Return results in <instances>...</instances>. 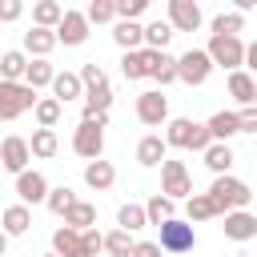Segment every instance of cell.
Here are the masks:
<instances>
[{
	"mask_svg": "<svg viewBox=\"0 0 257 257\" xmlns=\"http://www.w3.org/2000/svg\"><path fill=\"white\" fill-rule=\"evenodd\" d=\"M64 12H68V8H60L56 0H36V4H32V24H40V28H56V24L64 20Z\"/></svg>",
	"mask_w": 257,
	"mask_h": 257,
	"instance_id": "29",
	"label": "cell"
},
{
	"mask_svg": "<svg viewBox=\"0 0 257 257\" xmlns=\"http://www.w3.org/2000/svg\"><path fill=\"white\" fill-rule=\"evenodd\" d=\"M84 16H88L92 24H108V20H116L120 12H116V0H88Z\"/></svg>",
	"mask_w": 257,
	"mask_h": 257,
	"instance_id": "41",
	"label": "cell"
},
{
	"mask_svg": "<svg viewBox=\"0 0 257 257\" xmlns=\"http://www.w3.org/2000/svg\"><path fill=\"white\" fill-rule=\"evenodd\" d=\"M48 257H60V253H48Z\"/></svg>",
	"mask_w": 257,
	"mask_h": 257,
	"instance_id": "50",
	"label": "cell"
},
{
	"mask_svg": "<svg viewBox=\"0 0 257 257\" xmlns=\"http://www.w3.org/2000/svg\"><path fill=\"white\" fill-rule=\"evenodd\" d=\"M205 124H209L213 141H229V137H237V133H241V116H237V112H225V108H221V112H213Z\"/></svg>",
	"mask_w": 257,
	"mask_h": 257,
	"instance_id": "27",
	"label": "cell"
},
{
	"mask_svg": "<svg viewBox=\"0 0 257 257\" xmlns=\"http://www.w3.org/2000/svg\"><path fill=\"white\" fill-rule=\"evenodd\" d=\"M104 124H108V116H96V120L80 116V124H76V133H72V149H76V157H84V161H100V153H104Z\"/></svg>",
	"mask_w": 257,
	"mask_h": 257,
	"instance_id": "3",
	"label": "cell"
},
{
	"mask_svg": "<svg viewBox=\"0 0 257 257\" xmlns=\"http://www.w3.org/2000/svg\"><path fill=\"white\" fill-rule=\"evenodd\" d=\"M28 52H20V48H8L4 56H0V76L4 80H24L28 76Z\"/></svg>",
	"mask_w": 257,
	"mask_h": 257,
	"instance_id": "26",
	"label": "cell"
},
{
	"mask_svg": "<svg viewBox=\"0 0 257 257\" xmlns=\"http://www.w3.org/2000/svg\"><path fill=\"white\" fill-rule=\"evenodd\" d=\"M185 213H189V221H209V217H225V213H221V205L213 201V193H193V197L185 201Z\"/></svg>",
	"mask_w": 257,
	"mask_h": 257,
	"instance_id": "25",
	"label": "cell"
},
{
	"mask_svg": "<svg viewBox=\"0 0 257 257\" xmlns=\"http://www.w3.org/2000/svg\"><path fill=\"white\" fill-rule=\"evenodd\" d=\"M116 225H120V229H128V233H137V229H145V225H149V209H145V205H133V201H128V205H120Z\"/></svg>",
	"mask_w": 257,
	"mask_h": 257,
	"instance_id": "37",
	"label": "cell"
},
{
	"mask_svg": "<svg viewBox=\"0 0 257 257\" xmlns=\"http://www.w3.org/2000/svg\"><path fill=\"white\" fill-rule=\"evenodd\" d=\"M229 96H233L241 108H245V104H257V76L245 72V68L229 72Z\"/></svg>",
	"mask_w": 257,
	"mask_h": 257,
	"instance_id": "15",
	"label": "cell"
},
{
	"mask_svg": "<svg viewBox=\"0 0 257 257\" xmlns=\"http://www.w3.org/2000/svg\"><path fill=\"white\" fill-rule=\"evenodd\" d=\"M201 4L197 0H169V24L177 32H197L201 28Z\"/></svg>",
	"mask_w": 257,
	"mask_h": 257,
	"instance_id": "12",
	"label": "cell"
},
{
	"mask_svg": "<svg viewBox=\"0 0 257 257\" xmlns=\"http://www.w3.org/2000/svg\"><path fill=\"white\" fill-rule=\"evenodd\" d=\"M233 161H237V157H233V149H229L225 141H213V145L205 149V165H209L217 177H221V173H229V169H233Z\"/></svg>",
	"mask_w": 257,
	"mask_h": 257,
	"instance_id": "30",
	"label": "cell"
},
{
	"mask_svg": "<svg viewBox=\"0 0 257 257\" xmlns=\"http://www.w3.org/2000/svg\"><path fill=\"white\" fill-rule=\"evenodd\" d=\"M145 8H149V0H116V12H120V20H137Z\"/></svg>",
	"mask_w": 257,
	"mask_h": 257,
	"instance_id": "43",
	"label": "cell"
},
{
	"mask_svg": "<svg viewBox=\"0 0 257 257\" xmlns=\"http://www.w3.org/2000/svg\"><path fill=\"white\" fill-rule=\"evenodd\" d=\"M28 161H32V145L24 141V137H16V133H8L4 137V145H0V165L8 169V173H24L28 169Z\"/></svg>",
	"mask_w": 257,
	"mask_h": 257,
	"instance_id": "9",
	"label": "cell"
},
{
	"mask_svg": "<svg viewBox=\"0 0 257 257\" xmlns=\"http://www.w3.org/2000/svg\"><path fill=\"white\" fill-rule=\"evenodd\" d=\"M20 12H24V0H0V20H4V24L20 20Z\"/></svg>",
	"mask_w": 257,
	"mask_h": 257,
	"instance_id": "45",
	"label": "cell"
},
{
	"mask_svg": "<svg viewBox=\"0 0 257 257\" xmlns=\"http://www.w3.org/2000/svg\"><path fill=\"white\" fill-rule=\"evenodd\" d=\"M80 80H84V88H100V84H108V76H104V68H100L96 60H88V64L80 68Z\"/></svg>",
	"mask_w": 257,
	"mask_h": 257,
	"instance_id": "42",
	"label": "cell"
},
{
	"mask_svg": "<svg viewBox=\"0 0 257 257\" xmlns=\"http://www.w3.org/2000/svg\"><path fill=\"white\" fill-rule=\"evenodd\" d=\"M145 209H149V225H157V229H161L165 221H173V197H165V193H157Z\"/></svg>",
	"mask_w": 257,
	"mask_h": 257,
	"instance_id": "39",
	"label": "cell"
},
{
	"mask_svg": "<svg viewBox=\"0 0 257 257\" xmlns=\"http://www.w3.org/2000/svg\"><path fill=\"white\" fill-rule=\"evenodd\" d=\"M64 225H72V229H92L96 225V205H88V201H76L68 213H64Z\"/></svg>",
	"mask_w": 257,
	"mask_h": 257,
	"instance_id": "36",
	"label": "cell"
},
{
	"mask_svg": "<svg viewBox=\"0 0 257 257\" xmlns=\"http://www.w3.org/2000/svg\"><path fill=\"white\" fill-rule=\"evenodd\" d=\"M161 193L165 197H173V201H189L193 197V177H189V169H185V161H169L165 157V165H161Z\"/></svg>",
	"mask_w": 257,
	"mask_h": 257,
	"instance_id": "6",
	"label": "cell"
},
{
	"mask_svg": "<svg viewBox=\"0 0 257 257\" xmlns=\"http://www.w3.org/2000/svg\"><path fill=\"white\" fill-rule=\"evenodd\" d=\"M209 193H213V201L221 205V213H233V209H245L249 201H253V193H249V185L241 181V177H229V173H221L213 185H209Z\"/></svg>",
	"mask_w": 257,
	"mask_h": 257,
	"instance_id": "4",
	"label": "cell"
},
{
	"mask_svg": "<svg viewBox=\"0 0 257 257\" xmlns=\"http://www.w3.org/2000/svg\"><path fill=\"white\" fill-rule=\"evenodd\" d=\"M245 28V12H221L213 16V36H241Z\"/></svg>",
	"mask_w": 257,
	"mask_h": 257,
	"instance_id": "38",
	"label": "cell"
},
{
	"mask_svg": "<svg viewBox=\"0 0 257 257\" xmlns=\"http://www.w3.org/2000/svg\"><path fill=\"white\" fill-rule=\"evenodd\" d=\"M137 116H141V124H165L169 120V96L161 88L141 92L137 96Z\"/></svg>",
	"mask_w": 257,
	"mask_h": 257,
	"instance_id": "10",
	"label": "cell"
},
{
	"mask_svg": "<svg viewBox=\"0 0 257 257\" xmlns=\"http://www.w3.org/2000/svg\"><path fill=\"white\" fill-rule=\"evenodd\" d=\"M48 181H44V173H36V169H24L20 177H16V197L24 201V205H36V201H48Z\"/></svg>",
	"mask_w": 257,
	"mask_h": 257,
	"instance_id": "13",
	"label": "cell"
},
{
	"mask_svg": "<svg viewBox=\"0 0 257 257\" xmlns=\"http://www.w3.org/2000/svg\"><path fill=\"white\" fill-rule=\"evenodd\" d=\"M88 88H84V80H80V72H56V80H52V96L60 100V104H68V100H76V96H84Z\"/></svg>",
	"mask_w": 257,
	"mask_h": 257,
	"instance_id": "20",
	"label": "cell"
},
{
	"mask_svg": "<svg viewBox=\"0 0 257 257\" xmlns=\"http://www.w3.org/2000/svg\"><path fill=\"white\" fill-rule=\"evenodd\" d=\"M149 76L165 88V84H173V80H181V68H177V56H169V52H157L153 48V68H149Z\"/></svg>",
	"mask_w": 257,
	"mask_h": 257,
	"instance_id": "23",
	"label": "cell"
},
{
	"mask_svg": "<svg viewBox=\"0 0 257 257\" xmlns=\"http://www.w3.org/2000/svg\"><path fill=\"white\" fill-rule=\"evenodd\" d=\"M233 8L237 12H249V8H257V0H233Z\"/></svg>",
	"mask_w": 257,
	"mask_h": 257,
	"instance_id": "49",
	"label": "cell"
},
{
	"mask_svg": "<svg viewBox=\"0 0 257 257\" xmlns=\"http://www.w3.org/2000/svg\"><path fill=\"white\" fill-rule=\"evenodd\" d=\"M225 237L229 241H253L257 237V217L249 213V209H233V213H225Z\"/></svg>",
	"mask_w": 257,
	"mask_h": 257,
	"instance_id": "14",
	"label": "cell"
},
{
	"mask_svg": "<svg viewBox=\"0 0 257 257\" xmlns=\"http://www.w3.org/2000/svg\"><path fill=\"white\" fill-rule=\"evenodd\" d=\"M149 4H153V0H149Z\"/></svg>",
	"mask_w": 257,
	"mask_h": 257,
	"instance_id": "51",
	"label": "cell"
},
{
	"mask_svg": "<svg viewBox=\"0 0 257 257\" xmlns=\"http://www.w3.org/2000/svg\"><path fill=\"white\" fill-rule=\"evenodd\" d=\"M88 28H92V20L84 16V12H64V20L56 24V36H60V44H68V48H76V44H84L88 40Z\"/></svg>",
	"mask_w": 257,
	"mask_h": 257,
	"instance_id": "11",
	"label": "cell"
},
{
	"mask_svg": "<svg viewBox=\"0 0 257 257\" xmlns=\"http://www.w3.org/2000/svg\"><path fill=\"white\" fill-rule=\"evenodd\" d=\"M112 40H116L124 52L145 48V24H141V20H120V24L112 28Z\"/></svg>",
	"mask_w": 257,
	"mask_h": 257,
	"instance_id": "22",
	"label": "cell"
},
{
	"mask_svg": "<svg viewBox=\"0 0 257 257\" xmlns=\"http://www.w3.org/2000/svg\"><path fill=\"white\" fill-rule=\"evenodd\" d=\"M149 68H153V48H133V52L120 56V72H124V80H145Z\"/></svg>",
	"mask_w": 257,
	"mask_h": 257,
	"instance_id": "18",
	"label": "cell"
},
{
	"mask_svg": "<svg viewBox=\"0 0 257 257\" xmlns=\"http://www.w3.org/2000/svg\"><path fill=\"white\" fill-rule=\"evenodd\" d=\"M60 108H64V104H60L56 96H40V100H36V108H32V116H36V124H40V128H56Z\"/></svg>",
	"mask_w": 257,
	"mask_h": 257,
	"instance_id": "35",
	"label": "cell"
},
{
	"mask_svg": "<svg viewBox=\"0 0 257 257\" xmlns=\"http://www.w3.org/2000/svg\"><path fill=\"white\" fill-rule=\"evenodd\" d=\"M52 253H60V257H84V233L72 229V225H60L52 233Z\"/></svg>",
	"mask_w": 257,
	"mask_h": 257,
	"instance_id": "16",
	"label": "cell"
},
{
	"mask_svg": "<svg viewBox=\"0 0 257 257\" xmlns=\"http://www.w3.org/2000/svg\"><path fill=\"white\" fill-rule=\"evenodd\" d=\"M165 153H169V141H165V137H157V133L141 137V145H137V161H141L145 169H157V165H165Z\"/></svg>",
	"mask_w": 257,
	"mask_h": 257,
	"instance_id": "19",
	"label": "cell"
},
{
	"mask_svg": "<svg viewBox=\"0 0 257 257\" xmlns=\"http://www.w3.org/2000/svg\"><path fill=\"white\" fill-rule=\"evenodd\" d=\"M165 249H161V241H137V249H133V257H161Z\"/></svg>",
	"mask_w": 257,
	"mask_h": 257,
	"instance_id": "47",
	"label": "cell"
},
{
	"mask_svg": "<svg viewBox=\"0 0 257 257\" xmlns=\"http://www.w3.org/2000/svg\"><path fill=\"white\" fill-rule=\"evenodd\" d=\"M177 68H181V80L197 88V84H205V80H209V72H213L217 64H213L209 48H189L185 56H177Z\"/></svg>",
	"mask_w": 257,
	"mask_h": 257,
	"instance_id": "7",
	"label": "cell"
},
{
	"mask_svg": "<svg viewBox=\"0 0 257 257\" xmlns=\"http://www.w3.org/2000/svg\"><path fill=\"white\" fill-rule=\"evenodd\" d=\"M173 24L169 20H153V24H145V48H157V52H165V44L173 40Z\"/></svg>",
	"mask_w": 257,
	"mask_h": 257,
	"instance_id": "33",
	"label": "cell"
},
{
	"mask_svg": "<svg viewBox=\"0 0 257 257\" xmlns=\"http://www.w3.org/2000/svg\"><path fill=\"white\" fill-rule=\"evenodd\" d=\"M44 205H48V213L64 217V213H68V209L76 205V193H72L68 185H60V189H52V193H48V201H44Z\"/></svg>",
	"mask_w": 257,
	"mask_h": 257,
	"instance_id": "40",
	"label": "cell"
},
{
	"mask_svg": "<svg viewBox=\"0 0 257 257\" xmlns=\"http://www.w3.org/2000/svg\"><path fill=\"white\" fill-rule=\"evenodd\" d=\"M245 52H249V44H245L241 36H209V56H213L217 68L237 72V68L245 64Z\"/></svg>",
	"mask_w": 257,
	"mask_h": 257,
	"instance_id": "5",
	"label": "cell"
},
{
	"mask_svg": "<svg viewBox=\"0 0 257 257\" xmlns=\"http://www.w3.org/2000/svg\"><path fill=\"white\" fill-rule=\"evenodd\" d=\"M165 141H169V149H193V153H205V149L213 145V133H209V124H197V120H189V116H177V120H169Z\"/></svg>",
	"mask_w": 257,
	"mask_h": 257,
	"instance_id": "1",
	"label": "cell"
},
{
	"mask_svg": "<svg viewBox=\"0 0 257 257\" xmlns=\"http://www.w3.org/2000/svg\"><path fill=\"white\" fill-rule=\"evenodd\" d=\"M245 68L257 76V40H253V44H249V52H245Z\"/></svg>",
	"mask_w": 257,
	"mask_h": 257,
	"instance_id": "48",
	"label": "cell"
},
{
	"mask_svg": "<svg viewBox=\"0 0 257 257\" xmlns=\"http://www.w3.org/2000/svg\"><path fill=\"white\" fill-rule=\"evenodd\" d=\"M32 157H40V161H48V157H56V149H60V141H56V128H32Z\"/></svg>",
	"mask_w": 257,
	"mask_h": 257,
	"instance_id": "31",
	"label": "cell"
},
{
	"mask_svg": "<svg viewBox=\"0 0 257 257\" xmlns=\"http://www.w3.org/2000/svg\"><path fill=\"white\" fill-rule=\"evenodd\" d=\"M32 88H48L52 80H56V68L48 64V56H32V64H28V76H24Z\"/></svg>",
	"mask_w": 257,
	"mask_h": 257,
	"instance_id": "34",
	"label": "cell"
},
{
	"mask_svg": "<svg viewBox=\"0 0 257 257\" xmlns=\"http://www.w3.org/2000/svg\"><path fill=\"white\" fill-rule=\"evenodd\" d=\"M112 181H116L112 161H88V165H84V185H88V189L104 193V189H112Z\"/></svg>",
	"mask_w": 257,
	"mask_h": 257,
	"instance_id": "21",
	"label": "cell"
},
{
	"mask_svg": "<svg viewBox=\"0 0 257 257\" xmlns=\"http://www.w3.org/2000/svg\"><path fill=\"white\" fill-rule=\"evenodd\" d=\"M28 225H32V209H28L24 201L4 209V233H8V237H20V233H28Z\"/></svg>",
	"mask_w": 257,
	"mask_h": 257,
	"instance_id": "28",
	"label": "cell"
},
{
	"mask_svg": "<svg viewBox=\"0 0 257 257\" xmlns=\"http://www.w3.org/2000/svg\"><path fill=\"white\" fill-rule=\"evenodd\" d=\"M56 44H60L56 28H40V24H32V28L24 32V52H32V56H48Z\"/></svg>",
	"mask_w": 257,
	"mask_h": 257,
	"instance_id": "17",
	"label": "cell"
},
{
	"mask_svg": "<svg viewBox=\"0 0 257 257\" xmlns=\"http://www.w3.org/2000/svg\"><path fill=\"white\" fill-rule=\"evenodd\" d=\"M197 245V233H193V221H165L161 225V249L165 253H189Z\"/></svg>",
	"mask_w": 257,
	"mask_h": 257,
	"instance_id": "8",
	"label": "cell"
},
{
	"mask_svg": "<svg viewBox=\"0 0 257 257\" xmlns=\"http://www.w3.org/2000/svg\"><path fill=\"white\" fill-rule=\"evenodd\" d=\"M96 253H104V233L84 229V257H96Z\"/></svg>",
	"mask_w": 257,
	"mask_h": 257,
	"instance_id": "44",
	"label": "cell"
},
{
	"mask_svg": "<svg viewBox=\"0 0 257 257\" xmlns=\"http://www.w3.org/2000/svg\"><path fill=\"white\" fill-rule=\"evenodd\" d=\"M237 116H241V133H257V104H245Z\"/></svg>",
	"mask_w": 257,
	"mask_h": 257,
	"instance_id": "46",
	"label": "cell"
},
{
	"mask_svg": "<svg viewBox=\"0 0 257 257\" xmlns=\"http://www.w3.org/2000/svg\"><path fill=\"white\" fill-rule=\"evenodd\" d=\"M36 88L28 80H0V120H16L20 112L36 108Z\"/></svg>",
	"mask_w": 257,
	"mask_h": 257,
	"instance_id": "2",
	"label": "cell"
},
{
	"mask_svg": "<svg viewBox=\"0 0 257 257\" xmlns=\"http://www.w3.org/2000/svg\"><path fill=\"white\" fill-rule=\"evenodd\" d=\"M133 249H137V241L128 237V229H112V233H104V253L108 257H133Z\"/></svg>",
	"mask_w": 257,
	"mask_h": 257,
	"instance_id": "32",
	"label": "cell"
},
{
	"mask_svg": "<svg viewBox=\"0 0 257 257\" xmlns=\"http://www.w3.org/2000/svg\"><path fill=\"white\" fill-rule=\"evenodd\" d=\"M112 108V84H100V88H88L84 92V116L96 120V116H108Z\"/></svg>",
	"mask_w": 257,
	"mask_h": 257,
	"instance_id": "24",
	"label": "cell"
}]
</instances>
